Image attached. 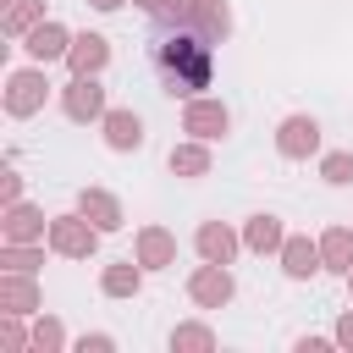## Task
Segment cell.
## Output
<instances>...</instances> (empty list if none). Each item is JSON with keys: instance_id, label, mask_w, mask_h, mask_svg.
Wrapping results in <instances>:
<instances>
[{"instance_id": "obj_1", "label": "cell", "mask_w": 353, "mask_h": 353, "mask_svg": "<svg viewBox=\"0 0 353 353\" xmlns=\"http://www.w3.org/2000/svg\"><path fill=\"white\" fill-rule=\"evenodd\" d=\"M149 66H154L160 88H171V94H199V88H210V77H215V50H210V39H204L199 28L165 17V22L149 33Z\"/></svg>"}]
</instances>
